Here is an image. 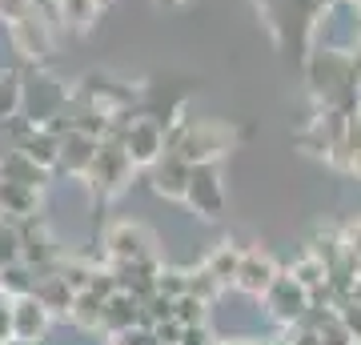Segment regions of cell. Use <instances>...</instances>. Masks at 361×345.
Segmentation results:
<instances>
[{
	"mask_svg": "<svg viewBox=\"0 0 361 345\" xmlns=\"http://www.w3.org/2000/svg\"><path fill=\"white\" fill-rule=\"evenodd\" d=\"M229 149V133L221 125H193V128H185L177 141H173V153L185 161V165H213L221 153Z\"/></svg>",
	"mask_w": 361,
	"mask_h": 345,
	"instance_id": "cell-1",
	"label": "cell"
},
{
	"mask_svg": "<svg viewBox=\"0 0 361 345\" xmlns=\"http://www.w3.org/2000/svg\"><path fill=\"white\" fill-rule=\"evenodd\" d=\"M201 213L205 221L221 217V205H225V189H221V177L213 165H189V181H185V197Z\"/></svg>",
	"mask_w": 361,
	"mask_h": 345,
	"instance_id": "cell-2",
	"label": "cell"
},
{
	"mask_svg": "<svg viewBox=\"0 0 361 345\" xmlns=\"http://www.w3.org/2000/svg\"><path fill=\"white\" fill-rule=\"evenodd\" d=\"M121 149H125V157L133 165H153L157 157L165 153V128H161V121H153V116L129 121L125 137H121Z\"/></svg>",
	"mask_w": 361,
	"mask_h": 345,
	"instance_id": "cell-3",
	"label": "cell"
},
{
	"mask_svg": "<svg viewBox=\"0 0 361 345\" xmlns=\"http://www.w3.org/2000/svg\"><path fill=\"white\" fill-rule=\"evenodd\" d=\"M89 173L97 177V189H101V193H116L121 185H125V181H129L133 161L125 157L121 141H113V145H97V157H92Z\"/></svg>",
	"mask_w": 361,
	"mask_h": 345,
	"instance_id": "cell-4",
	"label": "cell"
},
{
	"mask_svg": "<svg viewBox=\"0 0 361 345\" xmlns=\"http://www.w3.org/2000/svg\"><path fill=\"white\" fill-rule=\"evenodd\" d=\"M261 297L269 301V313L277 321H301L305 317V309H310V293H305L293 277H281V273L273 277L269 289H265Z\"/></svg>",
	"mask_w": 361,
	"mask_h": 345,
	"instance_id": "cell-5",
	"label": "cell"
},
{
	"mask_svg": "<svg viewBox=\"0 0 361 345\" xmlns=\"http://www.w3.org/2000/svg\"><path fill=\"white\" fill-rule=\"evenodd\" d=\"M277 277V265H273L269 253H261V249H249V253H241V261H237V273H233V285L237 289H245V293L261 297L265 289H269V282Z\"/></svg>",
	"mask_w": 361,
	"mask_h": 345,
	"instance_id": "cell-6",
	"label": "cell"
},
{
	"mask_svg": "<svg viewBox=\"0 0 361 345\" xmlns=\"http://www.w3.org/2000/svg\"><path fill=\"white\" fill-rule=\"evenodd\" d=\"M49 317H52V313L40 305L32 293L13 297V337H20V341H37V337H44Z\"/></svg>",
	"mask_w": 361,
	"mask_h": 345,
	"instance_id": "cell-7",
	"label": "cell"
},
{
	"mask_svg": "<svg viewBox=\"0 0 361 345\" xmlns=\"http://www.w3.org/2000/svg\"><path fill=\"white\" fill-rule=\"evenodd\" d=\"M109 253L113 261H149V233L141 225H113L109 229Z\"/></svg>",
	"mask_w": 361,
	"mask_h": 345,
	"instance_id": "cell-8",
	"label": "cell"
},
{
	"mask_svg": "<svg viewBox=\"0 0 361 345\" xmlns=\"http://www.w3.org/2000/svg\"><path fill=\"white\" fill-rule=\"evenodd\" d=\"M97 145H101L97 137L68 125V137H61V161L56 165H65L68 173H89L92 157H97Z\"/></svg>",
	"mask_w": 361,
	"mask_h": 345,
	"instance_id": "cell-9",
	"label": "cell"
},
{
	"mask_svg": "<svg viewBox=\"0 0 361 345\" xmlns=\"http://www.w3.org/2000/svg\"><path fill=\"white\" fill-rule=\"evenodd\" d=\"M185 181H189V165H185L177 153H165V157L153 161V189L157 193L180 201V197H185Z\"/></svg>",
	"mask_w": 361,
	"mask_h": 345,
	"instance_id": "cell-10",
	"label": "cell"
},
{
	"mask_svg": "<svg viewBox=\"0 0 361 345\" xmlns=\"http://www.w3.org/2000/svg\"><path fill=\"white\" fill-rule=\"evenodd\" d=\"M0 181H16V185L37 189V185H44V169H40L37 161H28L20 149H13V153L0 157Z\"/></svg>",
	"mask_w": 361,
	"mask_h": 345,
	"instance_id": "cell-11",
	"label": "cell"
},
{
	"mask_svg": "<svg viewBox=\"0 0 361 345\" xmlns=\"http://www.w3.org/2000/svg\"><path fill=\"white\" fill-rule=\"evenodd\" d=\"M32 297H37L49 313H68V305H73V289L65 285L61 273H56V277H40V282H32Z\"/></svg>",
	"mask_w": 361,
	"mask_h": 345,
	"instance_id": "cell-12",
	"label": "cell"
},
{
	"mask_svg": "<svg viewBox=\"0 0 361 345\" xmlns=\"http://www.w3.org/2000/svg\"><path fill=\"white\" fill-rule=\"evenodd\" d=\"M20 153H25L28 161H37L40 169H52L56 161H61V137H56V133H49V128H40V133L25 137Z\"/></svg>",
	"mask_w": 361,
	"mask_h": 345,
	"instance_id": "cell-13",
	"label": "cell"
},
{
	"mask_svg": "<svg viewBox=\"0 0 361 345\" xmlns=\"http://www.w3.org/2000/svg\"><path fill=\"white\" fill-rule=\"evenodd\" d=\"M0 209L16 213V217H32L37 213V189L16 185V181H0Z\"/></svg>",
	"mask_w": 361,
	"mask_h": 345,
	"instance_id": "cell-14",
	"label": "cell"
},
{
	"mask_svg": "<svg viewBox=\"0 0 361 345\" xmlns=\"http://www.w3.org/2000/svg\"><path fill=\"white\" fill-rule=\"evenodd\" d=\"M0 293H4V297H25V293H32V273H28L20 261L4 265V269H0Z\"/></svg>",
	"mask_w": 361,
	"mask_h": 345,
	"instance_id": "cell-15",
	"label": "cell"
},
{
	"mask_svg": "<svg viewBox=\"0 0 361 345\" xmlns=\"http://www.w3.org/2000/svg\"><path fill=\"white\" fill-rule=\"evenodd\" d=\"M205 305L209 301H201V297H193V293H180V297H173V321H180V325H205Z\"/></svg>",
	"mask_w": 361,
	"mask_h": 345,
	"instance_id": "cell-16",
	"label": "cell"
},
{
	"mask_svg": "<svg viewBox=\"0 0 361 345\" xmlns=\"http://www.w3.org/2000/svg\"><path fill=\"white\" fill-rule=\"evenodd\" d=\"M237 261H241V253H237V249H229V245H221L217 253L205 261V269L213 273V277H217L221 285H229V282H233V273H237Z\"/></svg>",
	"mask_w": 361,
	"mask_h": 345,
	"instance_id": "cell-17",
	"label": "cell"
},
{
	"mask_svg": "<svg viewBox=\"0 0 361 345\" xmlns=\"http://www.w3.org/2000/svg\"><path fill=\"white\" fill-rule=\"evenodd\" d=\"M16 104H20V80L13 73H0V121L13 116Z\"/></svg>",
	"mask_w": 361,
	"mask_h": 345,
	"instance_id": "cell-18",
	"label": "cell"
},
{
	"mask_svg": "<svg viewBox=\"0 0 361 345\" xmlns=\"http://www.w3.org/2000/svg\"><path fill=\"white\" fill-rule=\"evenodd\" d=\"M13 261H20V233L0 221V269L13 265Z\"/></svg>",
	"mask_w": 361,
	"mask_h": 345,
	"instance_id": "cell-19",
	"label": "cell"
},
{
	"mask_svg": "<svg viewBox=\"0 0 361 345\" xmlns=\"http://www.w3.org/2000/svg\"><path fill=\"white\" fill-rule=\"evenodd\" d=\"M337 317H341V325H345L349 337H353V341L361 345V305L353 301V297H349L345 305H341V313H337Z\"/></svg>",
	"mask_w": 361,
	"mask_h": 345,
	"instance_id": "cell-20",
	"label": "cell"
},
{
	"mask_svg": "<svg viewBox=\"0 0 361 345\" xmlns=\"http://www.w3.org/2000/svg\"><path fill=\"white\" fill-rule=\"evenodd\" d=\"M341 149H345V157H349V169L361 177V125H353L349 137H341Z\"/></svg>",
	"mask_w": 361,
	"mask_h": 345,
	"instance_id": "cell-21",
	"label": "cell"
},
{
	"mask_svg": "<svg viewBox=\"0 0 361 345\" xmlns=\"http://www.w3.org/2000/svg\"><path fill=\"white\" fill-rule=\"evenodd\" d=\"M285 345H322V341H317V333H313V329H301L293 341H285Z\"/></svg>",
	"mask_w": 361,
	"mask_h": 345,
	"instance_id": "cell-22",
	"label": "cell"
},
{
	"mask_svg": "<svg viewBox=\"0 0 361 345\" xmlns=\"http://www.w3.org/2000/svg\"><path fill=\"white\" fill-rule=\"evenodd\" d=\"M4 345H37V341H20V337H8Z\"/></svg>",
	"mask_w": 361,
	"mask_h": 345,
	"instance_id": "cell-23",
	"label": "cell"
},
{
	"mask_svg": "<svg viewBox=\"0 0 361 345\" xmlns=\"http://www.w3.org/2000/svg\"><path fill=\"white\" fill-rule=\"evenodd\" d=\"M353 73H357V77H361V52H357V56H353Z\"/></svg>",
	"mask_w": 361,
	"mask_h": 345,
	"instance_id": "cell-24",
	"label": "cell"
},
{
	"mask_svg": "<svg viewBox=\"0 0 361 345\" xmlns=\"http://www.w3.org/2000/svg\"><path fill=\"white\" fill-rule=\"evenodd\" d=\"M92 4H101V0H92Z\"/></svg>",
	"mask_w": 361,
	"mask_h": 345,
	"instance_id": "cell-25",
	"label": "cell"
}]
</instances>
